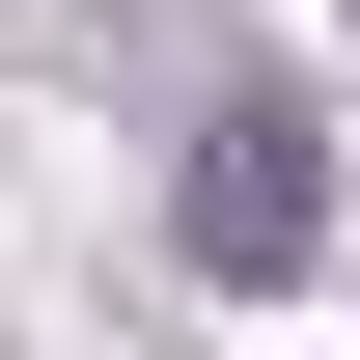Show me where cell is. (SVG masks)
I'll list each match as a JSON object with an SVG mask.
<instances>
[{
	"label": "cell",
	"instance_id": "cell-1",
	"mask_svg": "<svg viewBox=\"0 0 360 360\" xmlns=\"http://www.w3.org/2000/svg\"><path fill=\"white\" fill-rule=\"evenodd\" d=\"M167 222H194V277H250V305H277V277L333 250V167H305V111H277V84H222V111H194V194H167Z\"/></svg>",
	"mask_w": 360,
	"mask_h": 360
}]
</instances>
